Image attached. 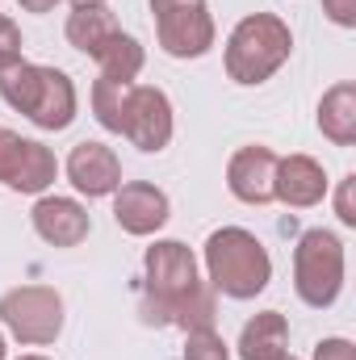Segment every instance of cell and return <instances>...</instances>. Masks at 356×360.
Segmentation results:
<instances>
[{"label":"cell","mask_w":356,"mask_h":360,"mask_svg":"<svg viewBox=\"0 0 356 360\" xmlns=\"http://www.w3.org/2000/svg\"><path fill=\"white\" fill-rule=\"evenodd\" d=\"M201 264H205L210 289L231 297V302L260 297L268 289V281H272V256L248 226H218V231H210V239L201 248Z\"/></svg>","instance_id":"6da1fadb"},{"label":"cell","mask_w":356,"mask_h":360,"mask_svg":"<svg viewBox=\"0 0 356 360\" xmlns=\"http://www.w3.org/2000/svg\"><path fill=\"white\" fill-rule=\"evenodd\" d=\"M0 101L30 117L38 130H68L80 113V96L68 72L59 68H46V63H17L8 72H0Z\"/></svg>","instance_id":"7a4b0ae2"},{"label":"cell","mask_w":356,"mask_h":360,"mask_svg":"<svg viewBox=\"0 0 356 360\" xmlns=\"http://www.w3.org/2000/svg\"><path fill=\"white\" fill-rule=\"evenodd\" d=\"M289 55H293V30L276 13H248L235 21L222 63L235 84L256 89L289 63Z\"/></svg>","instance_id":"3957f363"},{"label":"cell","mask_w":356,"mask_h":360,"mask_svg":"<svg viewBox=\"0 0 356 360\" xmlns=\"http://www.w3.org/2000/svg\"><path fill=\"white\" fill-rule=\"evenodd\" d=\"M344 276H348V256H344V239L336 231H306L293 248V289L310 310H327L340 302L344 293Z\"/></svg>","instance_id":"277c9868"},{"label":"cell","mask_w":356,"mask_h":360,"mask_svg":"<svg viewBox=\"0 0 356 360\" xmlns=\"http://www.w3.org/2000/svg\"><path fill=\"white\" fill-rule=\"evenodd\" d=\"M63 297L51 285H17L0 297V323L21 348H46L63 331Z\"/></svg>","instance_id":"5b68a950"},{"label":"cell","mask_w":356,"mask_h":360,"mask_svg":"<svg viewBox=\"0 0 356 360\" xmlns=\"http://www.w3.org/2000/svg\"><path fill=\"white\" fill-rule=\"evenodd\" d=\"M143 281H147V319L160 323V314L168 306H177L184 293L197 289L201 269H197V256L189 243L180 239H155L143 256Z\"/></svg>","instance_id":"8992f818"},{"label":"cell","mask_w":356,"mask_h":360,"mask_svg":"<svg viewBox=\"0 0 356 360\" xmlns=\"http://www.w3.org/2000/svg\"><path fill=\"white\" fill-rule=\"evenodd\" d=\"M122 134L130 139V147L147 151V155H160L172 134H177V117H172V101L168 92L155 89V84H134L130 92V105H126V126Z\"/></svg>","instance_id":"52a82bcc"},{"label":"cell","mask_w":356,"mask_h":360,"mask_svg":"<svg viewBox=\"0 0 356 360\" xmlns=\"http://www.w3.org/2000/svg\"><path fill=\"white\" fill-rule=\"evenodd\" d=\"M172 218V201L160 184L151 180H122L113 193V222L134 235V239H151L168 226Z\"/></svg>","instance_id":"ba28073f"},{"label":"cell","mask_w":356,"mask_h":360,"mask_svg":"<svg viewBox=\"0 0 356 360\" xmlns=\"http://www.w3.org/2000/svg\"><path fill=\"white\" fill-rule=\"evenodd\" d=\"M155 38L164 46V55H172V59H201V55L214 51L218 25H214V17H210L205 4H197V8H172V13L155 17Z\"/></svg>","instance_id":"9c48e42d"},{"label":"cell","mask_w":356,"mask_h":360,"mask_svg":"<svg viewBox=\"0 0 356 360\" xmlns=\"http://www.w3.org/2000/svg\"><path fill=\"white\" fill-rule=\"evenodd\" d=\"M30 226L42 243L51 248H80L92 235L89 210L76 197H59V193H42L30 210Z\"/></svg>","instance_id":"30bf717a"},{"label":"cell","mask_w":356,"mask_h":360,"mask_svg":"<svg viewBox=\"0 0 356 360\" xmlns=\"http://www.w3.org/2000/svg\"><path fill=\"white\" fill-rule=\"evenodd\" d=\"M63 172H68L72 188H76L80 197L96 201V197H113V193H117V184H122V160H117L113 147H105V143H96V139H84V143L72 147Z\"/></svg>","instance_id":"8fae6325"},{"label":"cell","mask_w":356,"mask_h":360,"mask_svg":"<svg viewBox=\"0 0 356 360\" xmlns=\"http://www.w3.org/2000/svg\"><path fill=\"white\" fill-rule=\"evenodd\" d=\"M276 160H281V155H276L272 147H260V143L239 147V151L231 155V164H227V188H231V197L243 201V205H268V201H276V197H272Z\"/></svg>","instance_id":"7c38bea8"},{"label":"cell","mask_w":356,"mask_h":360,"mask_svg":"<svg viewBox=\"0 0 356 360\" xmlns=\"http://www.w3.org/2000/svg\"><path fill=\"white\" fill-rule=\"evenodd\" d=\"M331 180L323 172V164L314 155H281L276 160V180H272V197L289 210H310L327 197Z\"/></svg>","instance_id":"4fadbf2b"},{"label":"cell","mask_w":356,"mask_h":360,"mask_svg":"<svg viewBox=\"0 0 356 360\" xmlns=\"http://www.w3.org/2000/svg\"><path fill=\"white\" fill-rule=\"evenodd\" d=\"M289 356V319L281 310H260L239 331V360H281Z\"/></svg>","instance_id":"5bb4252c"},{"label":"cell","mask_w":356,"mask_h":360,"mask_svg":"<svg viewBox=\"0 0 356 360\" xmlns=\"http://www.w3.org/2000/svg\"><path fill=\"white\" fill-rule=\"evenodd\" d=\"M117 30H122V25H117V13H113L109 4H72L68 25H63L68 42H72L80 55H89V59L101 55V46H105Z\"/></svg>","instance_id":"9a60e30c"},{"label":"cell","mask_w":356,"mask_h":360,"mask_svg":"<svg viewBox=\"0 0 356 360\" xmlns=\"http://www.w3.org/2000/svg\"><path fill=\"white\" fill-rule=\"evenodd\" d=\"M319 130L336 147H356V84L340 80L319 101Z\"/></svg>","instance_id":"2e32d148"},{"label":"cell","mask_w":356,"mask_h":360,"mask_svg":"<svg viewBox=\"0 0 356 360\" xmlns=\"http://www.w3.org/2000/svg\"><path fill=\"white\" fill-rule=\"evenodd\" d=\"M59 176V160H55V151L46 147V143H38V139H25L21 143V160H17V168H13V180H8V188L13 193H25V197H42L51 184Z\"/></svg>","instance_id":"e0dca14e"},{"label":"cell","mask_w":356,"mask_h":360,"mask_svg":"<svg viewBox=\"0 0 356 360\" xmlns=\"http://www.w3.org/2000/svg\"><path fill=\"white\" fill-rule=\"evenodd\" d=\"M218 319V293L210 289V281H197L193 293H184L177 306H168L160 314L164 327H177V331H201V327H214Z\"/></svg>","instance_id":"ac0fdd59"},{"label":"cell","mask_w":356,"mask_h":360,"mask_svg":"<svg viewBox=\"0 0 356 360\" xmlns=\"http://www.w3.org/2000/svg\"><path fill=\"white\" fill-rule=\"evenodd\" d=\"M130 92H134V80H117V76H96V80H92V92H89L92 117H96L109 134H122Z\"/></svg>","instance_id":"d6986e66"},{"label":"cell","mask_w":356,"mask_h":360,"mask_svg":"<svg viewBox=\"0 0 356 360\" xmlns=\"http://www.w3.org/2000/svg\"><path fill=\"white\" fill-rule=\"evenodd\" d=\"M96 68H101V76H117V80H139V72L147 68V51H143V42L134 38V34H126V30H117L105 46H101V55L92 59Z\"/></svg>","instance_id":"ffe728a7"},{"label":"cell","mask_w":356,"mask_h":360,"mask_svg":"<svg viewBox=\"0 0 356 360\" xmlns=\"http://www.w3.org/2000/svg\"><path fill=\"white\" fill-rule=\"evenodd\" d=\"M180 360H231V348L214 327H201V331H184Z\"/></svg>","instance_id":"44dd1931"},{"label":"cell","mask_w":356,"mask_h":360,"mask_svg":"<svg viewBox=\"0 0 356 360\" xmlns=\"http://www.w3.org/2000/svg\"><path fill=\"white\" fill-rule=\"evenodd\" d=\"M21 30H17V21L13 17H4L0 13V72H8V68H17L25 55H21Z\"/></svg>","instance_id":"7402d4cb"},{"label":"cell","mask_w":356,"mask_h":360,"mask_svg":"<svg viewBox=\"0 0 356 360\" xmlns=\"http://www.w3.org/2000/svg\"><path fill=\"white\" fill-rule=\"evenodd\" d=\"M21 134L17 130H8V126H0V184L8 188V180H13V168H17V160H21Z\"/></svg>","instance_id":"603a6c76"},{"label":"cell","mask_w":356,"mask_h":360,"mask_svg":"<svg viewBox=\"0 0 356 360\" xmlns=\"http://www.w3.org/2000/svg\"><path fill=\"white\" fill-rule=\"evenodd\" d=\"M336 218L344 226H356V172H348L336 184Z\"/></svg>","instance_id":"cb8c5ba5"},{"label":"cell","mask_w":356,"mask_h":360,"mask_svg":"<svg viewBox=\"0 0 356 360\" xmlns=\"http://www.w3.org/2000/svg\"><path fill=\"white\" fill-rule=\"evenodd\" d=\"M310 360H356V344L344 340V335H327L314 344V356Z\"/></svg>","instance_id":"d4e9b609"},{"label":"cell","mask_w":356,"mask_h":360,"mask_svg":"<svg viewBox=\"0 0 356 360\" xmlns=\"http://www.w3.org/2000/svg\"><path fill=\"white\" fill-rule=\"evenodd\" d=\"M323 13L331 25L340 30H356V0H323Z\"/></svg>","instance_id":"484cf974"},{"label":"cell","mask_w":356,"mask_h":360,"mask_svg":"<svg viewBox=\"0 0 356 360\" xmlns=\"http://www.w3.org/2000/svg\"><path fill=\"white\" fill-rule=\"evenodd\" d=\"M197 4H205V0H151V13L160 17V13H172V8H197Z\"/></svg>","instance_id":"4316f807"},{"label":"cell","mask_w":356,"mask_h":360,"mask_svg":"<svg viewBox=\"0 0 356 360\" xmlns=\"http://www.w3.org/2000/svg\"><path fill=\"white\" fill-rule=\"evenodd\" d=\"M17 4H21L25 13H51V8H55L59 0H17Z\"/></svg>","instance_id":"83f0119b"},{"label":"cell","mask_w":356,"mask_h":360,"mask_svg":"<svg viewBox=\"0 0 356 360\" xmlns=\"http://www.w3.org/2000/svg\"><path fill=\"white\" fill-rule=\"evenodd\" d=\"M0 360H8V340H4V331H0Z\"/></svg>","instance_id":"f1b7e54d"},{"label":"cell","mask_w":356,"mask_h":360,"mask_svg":"<svg viewBox=\"0 0 356 360\" xmlns=\"http://www.w3.org/2000/svg\"><path fill=\"white\" fill-rule=\"evenodd\" d=\"M17 360H46V356H38V352H25V356H17Z\"/></svg>","instance_id":"f546056e"},{"label":"cell","mask_w":356,"mask_h":360,"mask_svg":"<svg viewBox=\"0 0 356 360\" xmlns=\"http://www.w3.org/2000/svg\"><path fill=\"white\" fill-rule=\"evenodd\" d=\"M72 4H105V0H72Z\"/></svg>","instance_id":"4dcf8cb0"},{"label":"cell","mask_w":356,"mask_h":360,"mask_svg":"<svg viewBox=\"0 0 356 360\" xmlns=\"http://www.w3.org/2000/svg\"><path fill=\"white\" fill-rule=\"evenodd\" d=\"M281 360H298V356H281Z\"/></svg>","instance_id":"1f68e13d"}]
</instances>
